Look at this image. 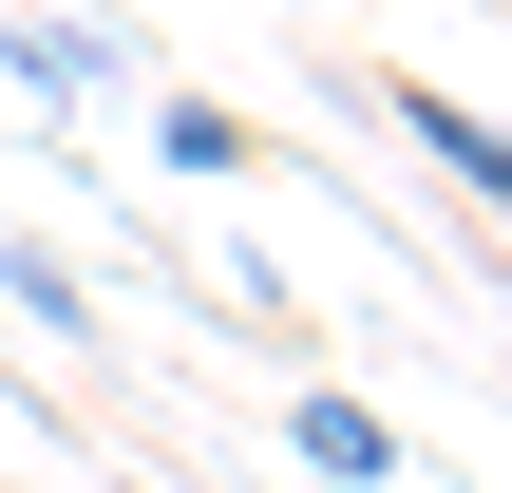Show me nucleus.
<instances>
[{
    "instance_id": "nucleus-4",
    "label": "nucleus",
    "mask_w": 512,
    "mask_h": 493,
    "mask_svg": "<svg viewBox=\"0 0 512 493\" xmlns=\"http://www.w3.org/2000/svg\"><path fill=\"white\" fill-rule=\"evenodd\" d=\"M0 304H19L38 342H95V285H76L57 247H19V228H0Z\"/></svg>"
},
{
    "instance_id": "nucleus-1",
    "label": "nucleus",
    "mask_w": 512,
    "mask_h": 493,
    "mask_svg": "<svg viewBox=\"0 0 512 493\" xmlns=\"http://www.w3.org/2000/svg\"><path fill=\"white\" fill-rule=\"evenodd\" d=\"M380 133H399V152H418L456 209H494V114H475V95H437V76H380Z\"/></svg>"
},
{
    "instance_id": "nucleus-2",
    "label": "nucleus",
    "mask_w": 512,
    "mask_h": 493,
    "mask_svg": "<svg viewBox=\"0 0 512 493\" xmlns=\"http://www.w3.org/2000/svg\"><path fill=\"white\" fill-rule=\"evenodd\" d=\"M285 456L323 493H399V418H361V399H285Z\"/></svg>"
},
{
    "instance_id": "nucleus-5",
    "label": "nucleus",
    "mask_w": 512,
    "mask_h": 493,
    "mask_svg": "<svg viewBox=\"0 0 512 493\" xmlns=\"http://www.w3.org/2000/svg\"><path fill=\"white\" fill-rule=\"evenodd\" d=\"M152 152H171V171H247L266 133H247V114H209V95H171V114H152Z\"/></svg>"
},
{
    "instance_id": "nucleus-3",
    "label": "nucleus",
    "mask_w": 512,
    "mask_h": 493,
    "mask_svg": "<svg viewBox=\"0 0 512 493\" xmlns=\"http://www.w3.org/2000/svg\"><path fill=\"white\" fill-rule=\"evenodd\" d=\"M0 76H19V95H114V38H95V19H19V0H0Z\"/></svg>"
}]
</instances>
